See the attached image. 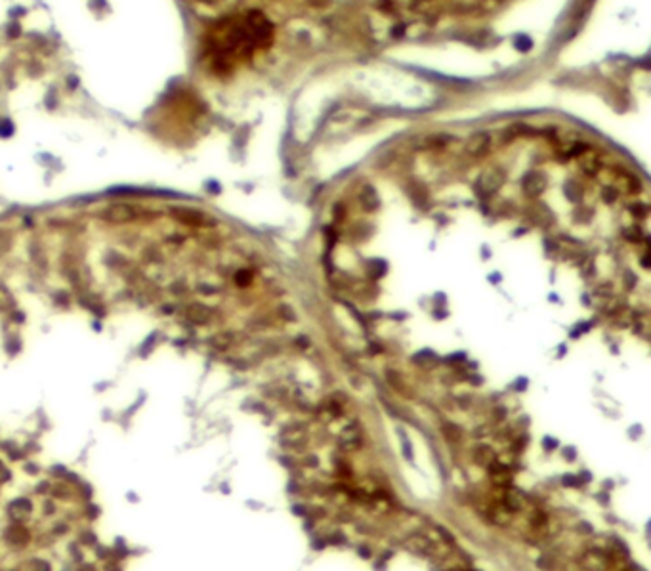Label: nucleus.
<instances>
[{"instance_id":"1","label":"nucleus","mask_w":651,"mask_h":571,"mask_svg":"<svg viewBox=\"0 0 651 571\" xmlns=\"http://www.w3.org/2000/svg\"><path fill=\"white\" fill-rule=\"evenodd\" d=\"M503 181H504V174H503V170H500V168H497V167L487 168L483 174L479 176V180H477V183H476L477 195L479 197L493 195V193H495V191L503 186Z\"/></svg>"},{"instance_id":"2","label":"nucleus","mask_w":651,"mask_h":571,"mask_svg":"<svg viewBox=\"0 0 651 571\" xmlns=\"http://www.w3.org/2000/svg\"><path fill=\"white\" fill-rule=\"evenodd\" d=\"M105 220L111 224H128L136 220V216H138V210L134 207H130V205H113V207H109L105 210Z\"/></svg>"},{"instance_id":"3","label":"nucleus","mask_w":651,"mask_h":571,"mask_svg":"<svg viewBox=\"0 0 651 571\" xmlns=\"http://www.w3.org/2000/svg\"><path fill=\"white\" fill-rule=\"evenodd\" d=\"M338 441H340V447H342V449H346V451H356V449H359V447H361V444H363L361 428H359L356 422L348 424V426H346V428L342 430V434H340V439H338Z\"/></svg>"},{"instance_id":"4","label":"nucleus","mask_w":651,"mask_h":571,"mask_svg":"<svg viewBox=\"0 0 651 571\" xmlns=\"http://www.w3.org/2000/svg\"><path fill=\"white\" fill-rule=\"evenodd\" d=\"M491 148V138L487 132H476L470 140L466 141V153L472 157H481L489 151Z\"/></svg>"},{"instance_id":"5","label":"nucleus","mask_w":651,"mask_h":571,"mask_svg":"<svg viewBox=\"0 0 651 571\" xmlns=\"http://www.w3.org/2000/svg\"><path fill=\"white\" fill-rule=\"evenodd\" d=\"M544 189H546V180H544L543 174H538V172H531V174L525 176V180H524V191L529 197L543 195Z\"/></svg>"},{"instance_id":"6","label":"nucleus","mask_w":651,"mask_h":571,"mask_svg":"<svg viewBox=\"0 0 651 571\" xmlns=\"http://www.w3.org/2000/svg\"><path fill=\"white\" fill-rule=\"evenodd\" d=\"M185 316H188L189 321L204 325V323L210 321L212 309L208 308V306H204V304H191V306H188V309H185Z\"/></svg>"},{"instance_id":"7","label":"nucleus","mask_w":651,"mask_h":571,"mask_svg":"<svg viewBox=\"0 0 651 571\" xmlns=\"http://www.w3.org/2000/svg\"><path fill=\"white\" fill-rule=\"evenodd\" d=\"M172 216H174L178 222L188 224V226H201V224L207 220L204 214L197 212V210H189V209H174L172 210Z\"/></svg>"},{"instance_id":"8","label":"nucleus","mask_w":651,"mask_h":571,"mask_svg":"<svg viewBox=\"0 0 651 571\" xmlns=\"http://www.w3.org/2000/svg\"><path fill=\"white\" fill-rule=\"evenodd\" d=\"M487 468H489V476L495 484H498V485L510 484V468H508V466H504L503 463H498L497 458H495V461H493Z\"/></svg>"},{"instance_id":"9","label":"nucleus","mask_w":651,"mask_h":571,"mask_svg":"<svg viewBox=\"0 0 651 571\" xmlns=\"http://www.w3.org/2000/svg\"><path fill=\"white\" fill-rule=\"evenodd\" d=\"M359 202H361V207L367 212H373V210L378 209V205H380V199H378V193H376V189L373 186H365L361 189V193H359Z\"/></svg>"},{"instance_id":"10","label":"nucleus","mask_w":651,"mask_h":571,"mask_svg":"<svg viewBox=\"0 0 651 571\" xmlns=\"http://www.w3.org/2000/svg\"><path fill=\"white\" fill-rule=\"evenodd\" d=\"M6 541L10 544H17V546H21V544H25L29 541V531L25 529L23 525H17V524L12 525V527L6 531Z\"/></svg>"},{"instance_id":"11","label":"nucleus","mask_w":651,"mask_h":571,"mask_svg":"<svg viewBox=\"0 0 651 571\" xmlns=\"http://www.w3.org/2000/svg\"><path fill=\"white\" fill-rule=\"evenodd\" d=\"M10 514L14 516V520L21 522V520H25V518L31 514V503H29L27 499H17L14 503L10 504Z\"/></svg>"},{"instance_id":"12","label":"nucleus","mask_w":651,"mask_h":571,"mask_svg":"<svg viewBox=\"0 0 651 571\" xmlns=\"http://www.w3.org/2000/svg\"><path fill=\"white\" fill-rule=\"evenodd\" d=\"M474 461H476L477 464H481V466H489V464L495 461V453H493V449L487 447V445H479V447L474 451Z\"/></svg>"},{"instance_id":"13","label":"nucleus","mask_w":651,"mask_h":571,"mask_svg":"<svg viewBox=\"0 0 651 571\" xmlns=\"http://www.w3.org/2000/svg\"><path fill=\"white\" fill-rule=\"evenodd\" d=\"M503 508H506L508 512H517L522 508V497L516 491H506L503 497Z\"/></svg>"},{"instance_id":"14","label":"nucleus","mask_w":651,"mask_h":571,"mask_svg":"<svg viewBox=\"0 0 651 571\" xmlns=\"http://www.w3.org/2000/svg\"><path fill=\"white\" fill-rule=\"evenodd\" d=\"M630 212L636 216L638 220H645L647 214H649V207L645 205V202H636V205H632L630 207Z\"/></svg>"},{"instance_id":"15","label":"nucleus","mask_w":651,"mask_h":571,"mask_svg":"<svg viewBox=\"0 0 651 571\" xmlns=\"http://www.w3.org/2000/svg\"><path fill=\"white\" fill-rule=\"evenodd\" d=\"M233 279H235V283L239 287H247V285L252 281V271H249V269H239Z\"/></svg>"},{"instance_id":"16","label":"nucleus","mask_w":651,"mask_h":571,"mask_svg":"<svg viewBox=\"0 0 651 571\" xmlns=\"http://www.w3.org/2000/svg\"><path fill=\"white\" fill-rule=\"evenodd\" d=\"M619 195H621V191H619L617 188H611V186H609V188L604 189V195H602V197H604L605 202H615L619 199Z\"/></svg>"},{"instance_id":"17","label":"nucleus","mask_w":651,"mask_h":571,"mask_svg":"<svg viewBox=\"0 0 651 571\" xmlns=\"http://www.w3.org/2000/svg\"><path fill=\"white\" fill-rule=\"evenodd\" d=\"M443 430L447 432V436H449L451 439H455V441H458V439H460V430H458L457 426H453V424H445Z\"/></svg>"},{"instance_id":"18","label":"nucleus","mask_w":651,"mask_h":571,"mask_svg":"<svg viewBox=\"0 0 651 571\" xmlns=\"http://www.w3.org/2000/svg\"><path fill=\"white\" fill-rule=\"evenodd\" d=\"M229 342H231V336L229 335H220V336H216L214 338V346H218L220 349L228 348Z\"/></svg>"},{"instance_id":"19","label":"nucleus","mask_w":651,"mask_h":571,"mask_svg":"<svg viewBox=\"0 0 651 571\" xmlns=\"http://www.w3.org/2000/svg\"><path fill=\"white\" fill-rule=\"evenodd\" d=\"M640 262H642V266H644L645 269L649 268V252H647V249L644 250V254H642V260H640Z\"/></svg>"},{"instance_id":"20","label":"nucleus","mask_w":651,"mask_h":571,"mask_svg":"<svg viewBox=\"0 0 651 571\" xmlns=\"http://www.w3.org/2000/svg\"><path fill=\"white\" fill-rule=\"evenodd\" d=\"M562 482H564L565 485H577L579 484L577 477H575V476H564V480H562Z\"/></svg>"},{"instance_id":"21","label":"nucleus","mask_w":651,"mask_h":571,"mask_svg":"<svg viewBox=\"0 0 651 571\" xmlns=\"http://www.w3.org/2000/svg\"><path fill=\"white\" fill-rule=\"evenodd\" d=\"M334 218L336 220H342V205H336L334 207Z\"/></svg>"},{"instance_id":"22","label":"nucleus","mask_w":651,"mask_h":571,"mask_svg":"<svg viewBox=\"0 0 651 571\" xmlns=\"http://www.w3.org/2000/svg\"><path fill=\"white\" fill-rule=\"evenodd\" d=\"M44 512H46V514H52V512H54V504H52V503L44 504Z\"/></svg>"},{"instance_id":"23","label":"nucleus","mask_w":651,"mask_h":571,"mask_svg":"<svg viewBox=\"0 0 651 571\" xmlns=\"http://www.w3.org/2000/svg\"><path fill=\"white\" fill-rule=\"evenodd\" d=\"M81 571H94V569H92V567H90V565H84V567H82V569H81Z\"/></svg>"}]
</instances>
